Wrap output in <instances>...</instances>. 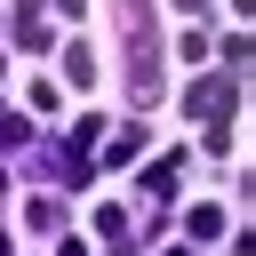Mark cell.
Returning a JSON list of instances; mask_svg holds the SVG:
<instances>
[{"instance_id":"obj_4","label":"cell","mask_w":256,"mask_h":256,"mask_svg":"<svg viewBox=\"0 0 256 256\" xmlns=\"http://www.w3.org/2000/svg\"><path fill=\"white\" fill-rule=\"evenodd\" d=\"M64 80H72V88H88V80H96V56H88V48H80V40H72V48H64Z\"/></svg>"},{"instance_id":"obj_3","label":"cell","mask_w":256,"mask_h":256,"mask_svg":"<svg viewBox=\"0 0 256 256\" xmlns=\"http://www.w3.org/2000/svg\"><path fill=\"white\" fill-rule=\"evenodd\" d=\"M16 40H24L32 56L48 48V16H40V0H16Z\"/></svg>"},{"instance_id":"obj_1","label":"cell","mask_w":256,"mask_h":256,"mask_svg":"<svg viewBox=\"0 0 256 256\" xmlns=\"http://www.w3.org/2000/svg\"><path fill=\"white\" fill-rule=\"evenodd\" d=\"M120 32H128V96L136 104H160V32H152V0H112Z\"/></svg>"},{"instance_id":"obj_2","label":"cell","mask_w":256,"mask_h":256,"mask_svg":"<svg viewBox=\"0 0 256 256\" xmlns=\"http://www.w3.org/2000/svg\"><path fill=\"white\" fill-rule=\"evenodd\" d=\"M232 96H240V88H232V80H200V88H192V96H184V104H192V112H200V120H224V112H232Z\"/></svg>"},{"instance_id":"obj_8","label":"cell","mask_w":256,"mask_h":256,"mask_svg":"<svg viewBox=\"0 0 256 256\" xmlns=\"http://www.w3.org/2000/svg\"><path fill=\"white\" fill-rule=\"evenodd\" d=\"M168 256H192V248H168Z\"/></svg>"},{"instance_id":"obj_5","label":"cell","mask_w":256,"mask_h":256,"mask_svg":"<svg viewBox=\"0 0 256 256\" xmlns=\"http://www.w3.org/2000/svg\"><path fill=\"white\" fill-rule=\"evenodd\" d=\"M168 184H176V160H152V168H144V192H152V200H176Z\"/></svg>"},{"instance_id":"obj_6","label":"cell","mask_w":256,"mask_h":256,"mask_svg":"<svg viewBox=\"0 0 256 256\" xmlns=\"http://www.w3.org/2000/svg\"><path fill=\"white\" fill-rule=\"evenodd\" d=\"M184 232H192V240H216V232H224V208H192Z\"/></svg>"},{"instance_id":"obj_9","label":"cell","mask_w":256,"mask_h":256,"mask_svg":"<svg viewBox=\"0 0 256 256\" xmlns=\"http://www.w3.org/2000/svg\"><path fill=\"white\" fill-rule=\"evenodd\" d=\"M0 200H8V176H0Z\"/></svg>"},{"instance_id":"obj_7","label":"cell","mask_w":256,"mask_h":256,"mask_svg":"<svg viewBox=\"0 0 256 256\" xmlns=\"http://www.w3.org/2000/svg\"><path fill=\"white\" fill-rule=\"evenodd\" d=\"M56 16H64V24H80V16H88V0H56Z\"/></svg>"}]
</instances>
